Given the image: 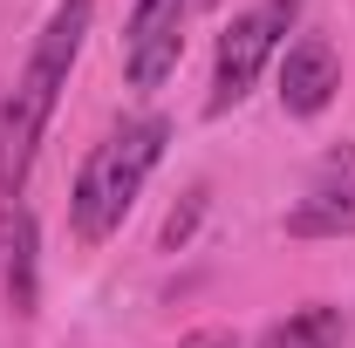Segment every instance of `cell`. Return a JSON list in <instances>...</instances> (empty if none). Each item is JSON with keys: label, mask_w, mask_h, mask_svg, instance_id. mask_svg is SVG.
<instances>
[{"label": "cell", "mask_w": 355, "mask_h": 348, "mask_svg": "<svg viewBox=\"0 0 355 348\" xmlns=\"http://www.w3.org/2000/svg\"><path fill=\"white\" fill-rule=\"evenodd\" d=\"M96 21V0H55V14L42 21V35L28 48L21 76L0 96V198H21L28 171H35V150H42L48 123H55V103L69 89V69L83 55V35Z\"/></svg>", "instance_id": "obj_1"}, {"label": "cell", "mask_w": 355, "mask_h": 348, "mask_svg": "<svg viewBox=\"0 0 355 348\" xmlns=\"http://www.w3.org/2000/svg\"><path fill=\"white\" fill-rule=\"evenodd\" d=\"M164 143H171V123H164V116H123V123L83 157V171L69 184V239H76V246H103V239L130 218L137 191L150 184L157 157H164Z\"/></svg>", "instance_id": "obj_2"}, {"label": "cell", "mask_w": 355, "mask_h": 348, "mask_svg": "<svg viewBox=\"0 0 355 348\" xmlns=\"http://www.w3.org/2000/svg\"><path fill=\"white\" fill-rule=\"evenodd\" d=\"M294 21H301V0H253V7H239V14L225 21L219 55H212V96H205L212 116L239 110V103L253 96V82L266 76V62L287 48Z\"/></svg>", "instance_id": "obj_3"}, {"label": "cell", "mask_w": 355, "mask_h": 348, "mask_svg": "<svg viewBox=\"0 0 355 348\" xmlns=\"http://www.w3.org/2000/svg\"><path fill=\"white\" fill-rule=\"evenodd\" d=\"M205 0H137L123 21V82L130 89H164L184 55V28Z\"/></svg>", "instance_id": "obj_4"}, {"label": "cell", "mask_w": 355, "mask_h": 348, "mask_svg": "<svg viewBox=\"0 0 355 348\" xmlns=\"http://www.w3.org/2000/svg\"><path fill=\"white\" fill-rule=\"evenodd\" d=\"M287 232L294 239H349L355 232V143H335L308 171V191L287 212Z\"/></svg>", "instance_id": "obj_5"}, {"label": "cell", "mask_w": 355, "mask_h": 348, "mask_svg": "<svg viewBox=\"0 0 355 348\" xmlns=\"http://www.w3.org/2000/svg\"><path fill=\"white\" fill-rule=\"evenodd\" d=\"M342 89V55L321 42V35H301V42L280 48V110L287 116H321Z\"/></svg>", "instance_id": "obj_6"}, {"label": "cell", "mask_w": 355, "mask_h": 348, "mask_svg": "<svg viewBox=\"0 0 355 348\" xmlns=\"http://www.w3.org/2000/svg\"><path fill=\"white\" fill-rule=\"evenodd\" d=\"M0 287L14 314H35L42 301V266H35V212L21 198H0Z\"/></svg>", "instance_id": "obj_7"}, {"label": "cell", "mask_w": 355, "mask_h": 348, "mask_svg": "<svg viewBox=\"0 0 355 348\" xmlns=\"http://www.w3.org/2000/svg\"><path fill=\"white\" fill-rule=\"evenodd\" d=\"M349 342V314L335 301H308V307H294L287 321H273L260 335V348H342Z\"/></svg>", "instance_id": "obj_8"}, {"label": "cell", "mask_w": 355, "mask_h": 348, "mask_svg": "<svg viewBox=\"0 0 355 348\" xmlns=\"http://www.w3.org/2000/svg\"><path fill=\"white\" fill-rule=\"evenodd\" d=\"M171 348H239V335H232V328H191V335L171 342Z\"/></svg>", "instance_id": "obj_9"}]
</instances>
